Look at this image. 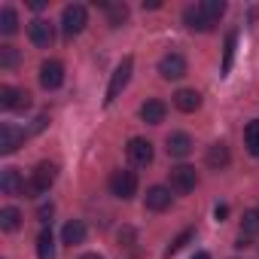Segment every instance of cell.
I'll list each match as a JSON object with an SVG mask.
<instances>
[{"label":"cell","instance_id":"cell-1","mask_svg":"<svg viewBox=\"0 0 259 259\" xmlns=\"http://www.w3.org/2000/svg\"><path fill=\"white\" fill-rule=\"evenodd\" d=\"M55 177H58V168L52 165V162H40L37 168H34V177L25 183V195L28 198H37V195H46L49 189H52V183H55Z\"/></svg>","mask_w":259,"mask_h":259},{"label":"cell","instance_id":"cell-2","mask_svg":"<svg viewBox=\"0 0 259 259\" xmlns=\"http://www.w3.org/2000/svg\"><path fill=\"white\" fill-rule=\"evenodd\" d=\"M132 70H135V58H132V55H125V58L116 64L113 76H110V85H107V98H104V104H113V101L125 92L128 79H132Z\"/></svg>","mask_w":259,"mask_h":259},{"label":"cell","instance_id":"cell-3","mask_svg":"<svg viewBox=\"0 0 259 259\" xmlns=\"http://www.w3.org/2000/svg\"><path fill=\"white\" fill-rule=\"evenodd\" d=\"M85 25H89V13H85L82 4H70V7H64V13H61V31H64V37H76V34H82Z\"/></svg>","mask_w":259,"mask_h":259},{"label":"cell","instance_id":"cell-4","mask_svg":"<svg viewBox=\"0 0 259 259\" xmlns=\"http://www.w3.org/2000/svg\"><path fill=\"white\" fill-rule=\"evenodd\" d=\"M110 192L122 201H128L135 192H138V174L135 171H128V168H119L110 174Z\"/></svg>","mask_w":259,"mask_h":259},{"label":"cell","instance_id":"cell-5","mask_svg":"<svg viewBox=\"0 0 259 259\" xmlns=\"http://www.w3.org/2000/svg\"><path fill=\"white\" fill-rule=\"evenodd\" d=\"M195 183H198V174H195V168H189V165H177V168H171V174H168V186H171V192H177V195L192 192Z\"/></svg>","mask_w":259,"mask_h":259},{"label":"cell","instance_id":"cell-6","mask_svg":"<svg viewBox=\"0 0 259 259\" xmlns=\"http://www.w3.org/2000/svg\"><path fill=\"white\" fill-rule=\"evenodd\" d=\"M25 138H28L25 128H19V125H13V122H4V125H0V153H4V156H13V153L25 144Z\"/></svg>","mask_w":259,"mask_h":259},{"label":"cell","instance_id":"cell-7","mask_svg":"<svg viewBox=\"0 0 259 259\" xmlns=\"http://www.w3.org/2000/svg\"><path fill=\"white\" fill-rule=\"evenodd\" d=\"M125 153H128V159H132V165H138V168H147L150 162H153V144L147 141V138H132L128 141V147H125Z\"/></svg>","mask_w":259,"mask_h":259},{"label":"cell","instance_id":"cell-8","mask_svg":"<svg viewBox=\"0 0 259 259\" xmlns=\"http://www.w3.org/2000/svg\"><path fill=\"white\" fill-rule=\"evenodd\" d=\"M28 37H31V43H34L37 49H49L52 40H55V28H52V22H46V19H34V22L28 25Z\"/></svg>","mask_w":259,"mask_h":259},{"label":"cell","instance_id":"cell-9","mask_svg":"<svg viewBox=\"0 0 259 259\" xmlns=\"http://www.w3.org/2000/svg\"><path fill=\"white\" fill-rule=\"evenodd\" d=\"M159 73H162V79H180V76H186V58L180 52H165L159 58Z\"/></svg>","mask_w":259,"mask_h":259},{"label":"cell","instance_id":"cell-10","mask_svg":"<svg viewBox=\"0 0 259 259\" xmlns=\"http://www.w3.org/2000/svg\"><path fill=\"white\" fill-rule=\"evenodd\" d=\"M0 107L4 110H28L31 107V95L16 89V85H0Z\"/></svg>","mask_w":259,"mask_h":259},{"label":"cell","instance_id":"cell-11","mask_svg":"<svg viewBox=\"0 0 259 259\" xmlns=\"http://www.w3.org/2000/svg\"><path fill=\"white\" fill-rule=\"evenodd\" d=\"M61 82H64V64L55 61V58L43 61V64H40V85L52 92V89H58Z\"/></svg>","mask_w":259,"mask_h":259},{"label":"cell","instance_id":"cell-12","mask_svg":"<svg viewBox=\"0 0 259 259\" xmlns=\"http://www.w3.org/2000/svg\"><path fill=\"white\" fill-rule=\"evenodd\" d=\"M171 186H150L147 189V195H144V204H147V210H168L171 207Z\"/></svg>","mask_w":259,"mask_h":259},{"label":"cell","instance_id":"cell-13","mask_svg":"<svg viewBox=\"0 0 259 259\" xmlns=\"http://www.w3.org/2000/svg\"><path fill=\"white\" fill-rule=\"evenodd\" d=\"M165 150H168V156H171V159H183V156H189V153H192V138H189V135H183V132H174V135H168Z\"/></svg>","mask_w":259,"mask_h":259},{"label":"cell","instance_id":"cell-14","mask_svg":"<svg viewBox=\"0 0 259 259\" xmlns=\"http://www.w3.org/2000/svg\"><path fill=\"white\" fill-rule=\"evenodd\" d=\"M165 113H168V107H165L159 98H150V101L141 104V119H144L147 125H159V122H165Z\"/></svg>","mask_w":259,"mask_h":259},{"label":"cell","instance_id":"cell-15","mask_svg":"<svg viewBox=\"0 0 259 259\" xmlns=\"http://www.w3.org/2000/svg\"><path fill=\"white\" fill-rule=\"evenodd\" d=\"M0 189L7 195H25V180H22L19 168H4V174H0Z\"/></svg>","mask_w":259,"mask_h":259},{"label":"cell","instance_id":"cell-16","mask_svg":"<svg viewBox=\"0 0 259 259\" xmlns=\"http://www.w3.org/2000/svg\"><path fill=\"white\" fill-rule=\"evenodd\" d=\"M174 107L180 113H195L201 107V95L195 89H180V92H174Z\"/></svg>","mask_w":259,"mask_h":259},{"label":"cell","instance_id":"cell-17","mask_svg":"<svg viewBox=\"0 0 259 259\" xmlns=\"http://www.w3.org/2000/svg\"><path fill=\"white\" fill-rule=\"evenodd\" d=\"M85 232H89V229H85L82 220H67L64 229H61V241L70 244V247H73V244H82V241H85Z\"/></svg>","mask_w":259,"mask_h":259},{"label":"cell","instance_id":"cell-18","mask_svg":"<svg viewBox=\"0 0 259 259\" xmlns=\"http://www.w3.org/2000/svg\"><path fill=\"white\" fill-rule=\"evenodd\" d=\"M198 10H201V16L207 19V25H210V28L226 16V4H223V0H201Z\"/></svg>","mask_w":259,"mask_h":259},{"label":"cell","instance_id":"cell-19","mask_svg":"<svg viewBox=\"0 0 259 259\" xmlns=\"http://www.w3.org/2000/svg\"><path fill=\"white\" fill-rule=\"evenodd\" d=\"M229 162H232L229 147H226V144H210V150H207V165L220 171V168H226Z\"/></svg>","mask_w":259,"mask_h":259},{"label":"cell","instance_id":"cell-20","mask_svg":"<svg viewBox=\"0 0 259 259\" xmlns=\"http://www.w3.org/2000/svg\"><path fill=\"white\" fill-rule=\"evenodd\" d=\"M183 22H186L189 31H210V25H207V19L201 16L198 7H186V10H183Z\"/></svg>","mask_w":259,"mask_h":259},{"label":"cell","instance_id":"cell-21","mask_svg":"<svg viewBox=\"0 0 259 259\" xmlns=\"http://www.w3.org/2000/svg\"><path fill=\"white\" fill-rule=\"evenodd\" d=\"M37 259H55V238L49 229L37 235Z\"/></svg>","mask_w":259,"mask_h":259},{"label":"cell","instance_id":"cell-22","mask_svg":"<svg viewBox=\"0 0 259 259\" xmlns=\"http://www.w3.org/2000/svg\"><path fill=\"white\" fill-rule=\"evenodd\" d=\"M16 31H19V13L13 7H4V10H0V34L13 37Z\"/></svg>","mask_w":259,"mask_h":259},{"label":"cell","instance_id":"cell-23","mask_svg":"<svg viewBox=\"0 0 259 259\" xmlns=\"http://www.w3.org/2000/svg\"><path fill=\"white\" fill-rule=\"evenodd\" d=\"M0 229H4V232H19L22 229L19 207H4V210H0Z\"/></svg>","mask_w":259,"mask_h":259},{"label":"cell","instance_id":"cell-24","mask_svg":"<svg viewBox=\"0 0 259 259\" xmlns=\"http://www.w3.org/2000/svg\"><path fill=\"white\" fill-rule=\"evenodd\" d=\"M192 238H195V229H186V232H180V235H177V238H174V241L165 247V259H171L174 253H180V250H183V247H186Z\"/></svg>","mask_w":259,"mask_h":259},{"label":"cell","instance_id":"cell-25","mask_svg":"<svg viewBox=\"0 0 259 259\" xmlns=\"http://www.w3.org/2000/svg\"><path fill=\"white\" fill-rule=\"evenodd\" d=\"M241 235H247V238L259 235V210H244V217H241Z\"/></svg>","mask_w":259,"mask_h":259},{"label":"cell","instance_id":"cell-26","mask_svg":"<svg viewBox=\"0 0 259 259\" xmlns=\"http://www.w3.org/2000/svg\"><path fill=\"white\" fill-rule=\"evenodd\" d=\"M244 141H247V150L253 156H259V119H253L247 128H244Z\"/></svg>","mask_w":259,"mask_h":259},{"label":"cell","instance_id":"cell-27","mask_svg":"<svg viewBox=\"0 0 259 259\" xmlns=\"http://www.w3.org/2000/svg\"><path fill=\"white\" fill-rule=\"evenodd\" d=\"M107 16H110V25L119 28V25L128 19V7H125V4H107Z\"/></svg>","mask_w":259,"mask_h":259},{"label":"cell","instance_id":"cell-28","mask_svg":"<svg viewBox=\"0 0 259 259\" xmlns=\"http://www.w3.org/2000/svg\"><path fill=\"white\" fill-rule=\"evenodd\" d=\"M16 64H19L16 46H0V67H4V70H13Z\"/></svg>","mask_w":259,"mask_h":259},{"label":"cell","instance_id":"cell-29","mask_svg":"<svg viewBox=\"0 0 259 259\" xmlns=\"http://www.w3.org/2000/svg\"><path fill=\"white\" fill-rule=\"evenodd\" d=\"M235 43H238V34L232 31V34L226 37V58H223V73H229V70H232V58H235Z\"/></svg>","mask_w":259,"mask_h":259},{"label":"cell","instance_id":"cell-30","mask_svg":"<svg viewBox=\"0 0 259 259\" xmlns=\"http://www.w3.org/2000/svg\"><path fill=\"white\" fill-rule=\"evenodd\" d=\"M55 213V207L52 204H40V210H37V217H40V223H49V217Z\"/></svg>","mask_w":259,"mask_h":259},{"label":"cell","instance_id":"cell-31","mask_svg":"<svg viewBox=\"0 0 259 259\" xmlns=\"http://www.w3.org/2000/svg\"><path fill=\"white\" fill-rule=\"evenodd\" d=\"M213 217H217V220L223 223V220L229 217V204H217V207H213Z\"/></svg>","mask_w":259,"mask_h":259},{"label":"cell","instance_id":"cell-32","mask_svg":"<svg viewBox=\"0 0 259 259\" xmlns=\"http://www.w3.org/2000/svg\"><path fill=\"white\" fill-rule=\"evenodd\" d=\"M43 7H46V4H43V0H31V10H34V13H40Z\"/></svg>","mask_w":259,"mask_h":259},{"label":"cell","instance_id":"cell-33","mask_svg":"<svg viewBox=\"0 0 259 259\" xmlns=\"http://www.w3.org/2000/svg\"><path fill=\"white\" fill-rule=\"evenodd\" d=\"M192 259H210V253H207V250H198V253H195Z\"/></svg>","mask_w":259,"mask_h":259},{"label":"cell","instance_id":"cell-34","mask_svg":"<svg viewBox=\"0 0 259 259\" xmlns=\"http://www.w3.org/2000/svg\"><path fill=\"white\" fill-rule=\"evenodd\" d=\"M79 259H104V256H98V253H85V256H79Z\"/></svg>","mask_w":259,"mask_h":259}]
</instances>
